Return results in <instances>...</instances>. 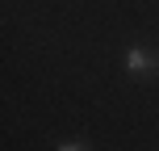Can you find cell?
<instances>
[{
    "mask_svg": "<svg viewBox=\"0 0 159 151\" xmlns=\"http://www.w3.org/2000/svg\"><path fill=\"white\" fill-rule=\"evenodd\" d=\"M155 67H159V55H151V50H143V46L126 50V72L130 76H147V72H155Z\"/></svg>",
    "mask_w": 159,
    "mask_h": 151,
    "instance_id": "1",
    "label": "cell"
},
{
    "mask_svg": "<svg viewBox=\"0 0 159 151\" xmlns=\"http://www.w3.org/2000/svg\"><path fill=\"white\" fill-rule=\"evenodd\" d=\"M55 151H88V147H80V143H59Z\"/></svg>",
    "mask_w": 159,
    "mask_h": 151,
    "instance_id": "2",
    "label": "cell"
}]
</instances>
